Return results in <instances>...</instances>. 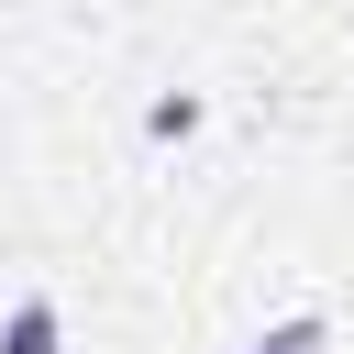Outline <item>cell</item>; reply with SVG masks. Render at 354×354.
Here are the masks:
<instances>
[{"instance_id": "6da1fadb", "label": "cell", "mask_w": 354, "mask_h": 354, "mask_svg": "<svg viewBox=\"0 0 354 354\" xmlns=\"http://www.w3.org/2000/svg\"><path fill=\"white\" fill-rule=\"evenodd\" d=\"M0 354H66V310H55V299H11Z\"/></svg>"}, {"instance_id": "7a4b0ae2", "label": "cell", "mask_w": 354, "mask_h": 354, "mask_svg": "<svg viewBox=\"0 0 354 354\" xmlns=\"http://www.w3.org/2000/svg\"><path fill=\"white\" fill-rule=\"evenodd\" d=\"M321 343H332V321H321V310H299V321H277V332H254L243 354H321Z\"/></svg>"}, {"instance_id": "3957f363", "label": "cell", "mask_w": 354, "mask_h": 354, "mask_svg": "<svg viewBox=\"0 0 354 354\" xmlns=\"http://www.w3.org/2000/svg\"><path fill=\"white\" fill-rule=\"evenodd\" d=\"M144 133H155V144H177V133H199V100H188V88H177V100H155V111H144Z\"/></svg>"}]
</instances>
